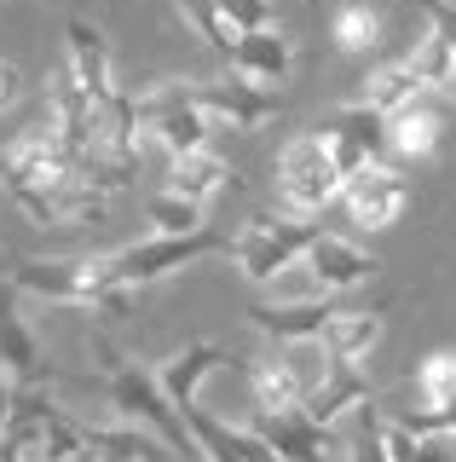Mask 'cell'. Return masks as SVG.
<instances>
[{
  "mask_svg": "<svg viewBox=\"0 0 456 462\" xmlns=\"http://www.w3.org/2000/svg\"><path fill=\"white\" fill-rule=\"evenodd\" d=\"M12 295H35L52 307H76L93 318H133V289L116 278L110 254H64V260H23L12 266Z\"/></svg>",
  "mask_w": 456,
  "mask_h": 462,
  "instance_id": "1",
  "label": "cell"
},
{
  "mask_svg": "<svg viewBox=\"0 0 456 462\" xmlns=\"http://www.w3.org/2000/svg\"><path fill=\"white\" fill-rule=\"evenodd\" d=\"M93 353L105 358V387H110V404H116V411L127 416V422L150 428V433H156V439H162L174 457H191V462H203V457H196V439L185 433L179 411H174V399L162 393V382H156V370H150V365L127 358L122 346H116V341H105V336L93 341Z\"/></svg>",
  "mask_w": 456,
  "mask_h": 462,
  "instance_id": "2",
  "label": "cell"
},
{
  "mask_svg": "<svg viewBox=\"0 0 456 462\" xmlns=\"http://www.w3.org/2000/svg\"><path fill=\"white\" fill-rule=\"evenodd\" d=\"M76 180H87V173H81V156L47 127V116H35L30 127H18V134L0 144V185H6L12 202L52 197V191H64V185H76Z\"/></svg>",
  "mask_w": 456,
  "mask_h": 462,
  "instance_id": "3",
  "label": "cell"
},
{
  "mask_svg": "<svg viewBox=\"0 0 456 462\" xmlns=\"http://www.w3.org/2000/svg\"><path fill=\"white\" fill-rule=\"evenodd\" d=\"M272 180H278L283 214H295V220H318L330 202H341L347 173L335 168V156H330V144L318 139V127H306V134H295V139L278 151Z\"/></svg>",
  "mask_w": 456,
  "mask_h": 462,
  "instance_id": "4",
  "label": "cell"
},
{
  "mask_svg": "<svg viewBox=\"0 0 456 462\" xmlns=\"http://www.w3.org/2000/svg\"><path fill=\"white\" fill-rule=\"evenodd\" d=\"M318 237V220H295V214H254L232 237V260L249 283H272L283 272L301 266V254Z\"/></svg>",
  "mask_w": 456,
  "mask_h": 462,
  "instance_id": "5",
  "label": "cell"
},
{
  "mask_svg": "<svg viewBox=\"0 0 456 462\" xmlns=\"http://www.w3.org/2000/svg\"><path fill=\"white\" fill-rule=\"evenodd\" d=\"M139 105V134H145V144H156L162 156H191V151H208V116L185 98L179 76L174 81H156L145 87V93H133Z\"/></svg>",
  "mask_w": 456,
  "mask_h": 462,
  "instance_id": "6",
  "label": "cell"
},
{
  "mask_svg": "<svg viewBox=\"0 0 456 462\" xmlns=\"http://www.w3.org/2000/svg\"><path fill=\"white\" fill-rule=\"evenodd\" d=\"M208 254H232V237L203 226V231H185V237L127 243V249H116L110 260H116V278L127 289H145V283H162V278H174V272H185L191 260H208Z\"/></svg>",
  "mask_w": 456,
  "mask_h": 462,
  "instance_id": "7",
  "label": "cell"
},
{
  "mask_svg": "<svg viewBox=\"0 0 456 462\" xmlns=\"http://www.w3.org/2000/svg\"><path fill=\"white\" fill-rule=\"evenodd\" d=\"M341 208H347L352 231H388V226H398L405 208H410V173H405V162L376 156V162H364L359 173H347V185H341Z\"/></svg>",
  "mask_w": 456,
  "mask_h": 462,
  "instance_id": "8",
  "label": "cell"
},
{
  "mask_svg": "<svg viewBox=\"0 0 456 462\" xmlns=\"http://www.w3.org/2000/svg\"><path fill=\"white\" fill-rule=\"evenodd\" d=\"M179 87L208 122H232V127H243V134L266 127L283 110V93H266V87L249 81V76H191V81L179 76Z\"/></svg>",
  "mask_w": 456,
  "mask_h": 462,
  "instance_id": "9",
  "label": "cell"
},
{
  "mask_svg": "<svg viewBox=\"0 0 456 462\" xmlns=\"http://www.w3.org/2000/svg\"><path fill=\"white\" fill-rule=\"evenodd\" d=\"M301 278H306V295H359L381 278V260L359 249L352 237H341V231H318L312 237V249L301 254Z\"/></svg>",
  "mask_w": 456,
  "mask_h": 462,
  "instance_id": "10",
  "label": "cell"
},
{
  "mask_svg": "<svg viewBox=\"0 0 456 462\" xmlns=\"http://www.w3.org/2000/svg\"><path fill=\"white\" fill-rule=\"evenodd\" d=\"M393 300L398 295H352L347 307H341L330 318V329H324V346H330V358H335V370H364L369 365V353L381 346V329H388V312H393Z\"/></svg>",
  "mask_w": 456,
  "mask_h": 462,
  "instance_id": "11",
  "label": "cell"
},
{
  "mask_svg": "<svg viewBox=\"0 0 456 462\" xmlns=\"http://www.w3.org/2000/svg\"><path fill=\"white\" fill-rule=\"evenodd\" d=\"M318 139L330 144L335 168L341 173H359L364 162H376V156H388V116L364 110V105H341L330 122H318Z\"/></svg>",
  "mask_w": 456,
  "mask_h": 462,
  "instance_id": "12",
  "label": "cell"
},
{
  "mask_svg": "<svg viewBox=\"0 0 456 462\" xmlns=\"http://www.w3.org/2000/svg\"><path fill=\"white\" fill-rule=\"evenodd\" d=\"M243 185V173L225 162L220 151H191V156H168L162 168V191H174L185 202H196V208H208V202H220L225 191H237Z\"/></svg>",
  "mask_w": 456,
  "mask_h": 462,
  "instance_id": "13",
  "label": "cell"
},
{
  "mask_svg": "<svg viewBox=\"0 0 456 462\" xmlns=\"http://www.w3.org/2000/svg\"><path fill=\"white\" fill-rule=\"evenodd\" d=\"M64 41H69V47H64V64L76 69V81H81V87H87L93 110H98V105H110L122 87H116V64H110V41H105V29H93L87 18H69Z\"/></svg>",
  "mask_w": 456,
  "mask_h": 462,
  "instance_id": "14",
  "label": "cell"
},
{
  "mask_svg": "<svg viewBox=\"0 0 456 462\" xmlns=\"http://www.w3.org/2000/svg\"><path fill=\"white\" fill-rule=\"evenodd\" d=\"M439 139H445V110L433 98H416L398 116H388V156L393 162H427L439 151Z\"/></svg>",
  "mask_w": 456,
  "mask_h": 462,
  "instance_id": "15",
  "label": "cell"
},
{
  "mask_svg": "<svg viewBox=\"0 0 456 462\" xmlns=\"http://www.w3.org/2000/svg\"><path fill=\"white\" fill-rule=\"evenodd\" d=\"M0 370L12 375V387H41V382H52V365L41 358V341L30 336V324L18 318L12 295H0Z\"/></svg>",
  "mask_w": 456,
  "mask_h": 462,
  "instance_id": "16",
  "label": "cell"
},
{
  "mask_svg": "<svg viewBox=\"0 0 456 462\" xmlns=\"http://www.w3.org/2000/svg\"><path fill=\"white\" fill-rule=\"evenodd\" d=\"M416 98H433V93H422V81L410 76L405 52H398V58H381V64H369V76L359 81L352 105H364V110H376V116H398L405 105H416Z\"/></svg>",
  "mask_w": 456,
  "mask_h": 462,
  "instance_id": "17",
  "label": "cell"
},
{
  "mask_svg": "<svg viewBox=\"0 0 456 462\" xmlns=\"http://www.w3.org/2000/svg\"><path fill=\"white\" fill-rule=\"evenodd\" d=\"M249 393H254V411H260V416H289V411H301V404H306L301 375L289 370V358H283L278 346L249 365Z\"/></svg>",
  "mask_w": 456,
  "mask_h": 462,
  "instance_id": "18",
  "label": "cell"
},
{
  "mask_svg": "<svg viewBox=\"0 0 456 462\" xmlns=\"http://www.w3.org/2000/svg\"><path fill=\"white\" fill-rule=\"evenodd\" d=\"M232 64H237V76H249V81H283L295 69V41L283 35V29H249V35H237V47H232Z\"/></svg>",
  "mask_w": 456,
  "mask_h": 462,
  "instance_id": "19",
  "label": "cell"
},
{
  "mask_svg": "<svg viewBox=\"0 0 456 462\" xmlns=\"http://www.w3.org/2000/svg\"><path fill=\"white\" fill-rule=\"evenodd\" d=\"M405 64H410V76L422 81V93H451V98H456V47L439 35L433 23H427L422 35L410 41Z\"/></svg>",
  "mask_w": 456,
  "mask_h": 462,
  "instance_id": "20",
  "label": "cell"
},
{
  "mask_svg": "<svg viewBox=\"0 0 456 462\" xmlns=\"http://www.w3.org/2000/svg\"><path fill=\"white\" fill-rule=\"evenodd\" d=\"M330 41L347 58H369L381 47V18L369 0H341V6L330 12Z\"/></svg>",
  "mask_w": 456,
  "mask_h": 462,
  "instance_id": "21",
  "label": "cell"
},
{
  "mask_svg": "<svg viewBox=\"0 0 456 462\" xmlns=\"http://www.w3.org/2000/svg\"><path fill=\"white\" fill-rule=\"evenodd\" d=\"M145 220H150V237H185V231H203L208 208H196V202H185V197L156 185V191L145 197Z\"/></svg>",
  "mask_w": 456,
  "mask_h": 462,
  "instance_id": "22",
  "label": "cell"
},
{
  "mask_svg": "<svg viewBox=\"0 0 456 462\" xmlns=\"http://www.w3.org/2000/svg\"><path fill=\"white\" fill-rule=\"evenodd\" d=\"M456 404V353H427L416 370V411H445Z\"/></svg>",
  "mask_w": 456,
  "mask_h": 462,
  "instance_id": "23",
  "label": "cell"
},
{
  "mask_svg": "<svg viewBox=\"0 0 456 462\" xmlns=\"http://www.w3.org/2000/svg\"><path fill=\"white\" fill-rule=\"evenodd\" d=\"M381 451H388V462H451V451L439 439H422L393 416H381Z\"/></svg>",
  "mask_w": 456,
  "mask_h": 462,
  "instance_id": "24",
  "label": "cell"
},
{
  "mask_svg": "<svg viewBox=\"0 0 456 462\" xmlns=\"http://www.w3.org/2000/svg\"><path fill=\"white\" fill-rule=\"evenodd\" d=\"M179 6V18L196 29V41H203V47H214V52H225L232 58V47H237V29L220 18V12H214V0H174Z\"/></svg>",
  "mask_w": 456,
  "mask_h": 462,
  "instance_id": "25",
  "label": "cell"
},
{
  "mask_svg": "<svg viewBox=\"0 0 456 462\" xmlns=\"http://www.w3.org/2000/svg\"><path fill=\"white\" fill-rule=\"evenodd\" d=\"M359 422H352V439L341 445V462H388V451H381V416H376V404H359Z\"/></svg>",
  "mask_w": 456,
  "mask_h": 462,
  "instance_id": "26",
  "label": "cell"
},
{
  "mask_svg": "<svg viewBox=\"0 0 456 462\" xmlns=\"http://www.w3.org/2000/svg\"><path fill=\"white\" fill-rule=\"evenodd\" d=\"M214 12H220L237 35H249V29H272V0H214Z\"/></svg>",
  "mask_w": 456,
  "mask_h": 462,
  "instance_id": "27",
  "label": "cell"
},
{
  "mask_svg": "<svg viewBox=\"0 0 456 462\" xmlns=\"http://www.w3.org/2000/svg\"><path fill=\"white\" fill-rule=\"evenodd\" d=\"M18 93H23V69L12 64V58H0V110L18 105Z\"/></svg>",
  "mask_w": 456,
  "mask_h": 462,
  "instance_id": "28",
  "label": "cell"
},
{
  "mask_svg": "<svg viewBox=\"0 0 456 462\" xmlns=\"http://www.w3.org/2000/svg\"><path fill=\"white\" fill-rule=\"evenodd\" d=\"M12 393H18V387H12V375L0 370V428H6V416H12Z\"/></svg>",
  "mask_w": 456,
  "mask_h": 462,
  "instance_id": "29",
  "label": "cell"
},
{
  "mask_svg": "<svg viewBox=\"0 0 456 462\" xmlns=\"http://www.w3.org/2000/svg\"><path fill=\"white\" fill-rule=\"evenodd\" d=\"M98 462H133V457H98Z\"/></svg>",
  "mask_w": 456,
  "mask_h": 462,
  "instance_id": "30",
  "label": "cell"
},
{
  "mask_svg": "<svg viewBox=\"0 0 456 462\" xmlns=\"http://www.w3.org/2000/svg\"><path fill=\"white\" fill-rule=\"evenodd\" d=\"M0 462H12V457H0Z\"/></svg>",
  "mask_w": 456,
  "mask_h": 462,
  "instance_id": "31",
  "label": "cell"
}]
</instances>
